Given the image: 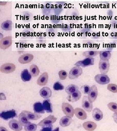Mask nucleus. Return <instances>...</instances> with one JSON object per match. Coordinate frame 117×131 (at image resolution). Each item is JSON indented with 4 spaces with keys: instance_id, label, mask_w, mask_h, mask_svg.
I'll return each instance as SVG.
<instances>
[{
    "instance_id": "0eeeda50",
    "label": "nucleus",
    "mask_w": 117,
    "mask_h": 131,
    "mask_svg": "<svg viewBox=\"0 0 117 131\" xmlns=\"http://www.w3.org/2000/svg\"><path fill=\"white\" fill-rule=\"evenodd\" d=\"M12 44V38L11 36L6 37L0 40V48L2 50H6Z\"/></svg>"
},
{
    "instance_id": "393cba45",
    "label": "nucleus",
    "mask_w": 117,
    "mask_h": 131,
    "mask_svg": "<svg viewBox=\"0 0 117 131\" xmlns=\"http://www.w3.org/2000/svg\"><path fill=\"white\" fill-rule=\"evenodd\" d=\"M100 60L103 61H108L111 57V52L108 51H102L100 52Z\"/></svg>"
},
{
    "instance_id": "e433bc0d",
    "label": "nucleus",
    "mask_w": 117,
    "mask_h": 131,
    "mask_svg": "<svg viewBox=\"0 0 117 131\" xmlns=\"http://www.w3.org/2000/svg\"><path fill=\"white\" fill-rule=\"evenodd\" d=\"M67 72L66 70H61L59 72V76L60 79L64 80L67 77Z\"/></svg>"
},
{
    "instance_id": "a18cd8bd",
    "label": "nucleus",
    "mask_w": 117,
    "mask_h": 131,
    "mask_svg": "<svg viewBox=\"0 0 117 131\" xmlns=\"http://www.w3.org/2000/svg\"><path fill=\"white\" fill-rule=\"evenodd\" d=\"M0 131H8V130L5 127L1 126L0 127Z\"/></svg>"
},
{
    "instance_id": "cd10ccee",
    "label": "nucleus",
    "mask_w": 117,
    "mask_h": 131,
    "mask_svg": "<svg viewBox=\"0 0 117 131\" xmlns=\"http://www.w3.org/2000/svg\"><path fill=\"white\" fill-rule=\"evenodd\" d=\"M79 89L78 86L74 84H70L65 89V91L66 93L68 94V95H70L79 90Z\"/></svg>"
},
{
    "instance_id": "a19ab883",
    "label": "nucleus",
    "mask_w": 117,
    "mask_h": 131,
    "mask_svg": "<svg viewBox=\"0 0 117 131\" xmlns=\"http://www.w3.org/2000/svg\"><path fill=\"white\" fill-rule=\"evenodd\" d=\"M116 46V43H111L107 46V51L111 52L112 50L113 49H114Z\"/></svg>"
},
{
    "instance_id": "6e6552de",
    "label": "nucleus",
    "mask_w": 117,
    "mask_h": 131,
    "mask_svg": "<svg viewBox=\"0 0 117 131\" xmlns=\"http://www.w3.org/2000/svg\"><path fill=\"white\" fill-rule=\"evenodd\" d=\"M110 63L109 60L103 61L100 60L98 63V69L102 74H106L109 70Z\"/></svg>"
},
{
    "instance_id": "5701e85b",
    "label": "nucleus",
    "mask_w": 117,
    "mask_h": 131,
    "mask_svg": "<svg viewBox=\"0 0 117 131\" xmlns=\"http://www.w3.org/2000/svg\"><path fill=\"white\" fill-rule=\"evenodd\" d=\"M33 110L35 113L37 114H43L45 112L42 103L40 102H36L34 104Z\"/></svg>"
},
{
    "instance_id": "f8f14e48",
    "label": "nucleus",
    "mask_w": 117,
    "mask_h": 131,
    "mask_svg": "<svg viewBox=\"0 0 117 131\" xmlns=\"http://www.w3.org/2000/svg\"><path fill=\"white\" fill-rule=\"evenodd\" d=\"M34 56L30 53H25L20 56L18 58L19 63L22 64H25L29 63L33 59Z\"/></svg>"
},
{
    "instance_id": "c756f323",
    "label": "nucleus",
    "mask_w": 117,
    "mask_h": 131,
    "mask_svg": "<svg viewBox=\"0 0 117 131\" xmlns=\"http://www.w3.org/2000/svg\"><path fill=\"white\" fill-rule=\"evenodd\" d=\"M100 51H85L83 53V56L86 57V58L87 57H90V58H93L94 57L96 56L97 55H98L100 53Z\"/></svg>"
},
{
    "instance_id": "b1692460",
    "label": "nucleus",
    "mask_w": 117,
    "mask_h": 131,
    "mask_svg": "<svg viewBox=\"0 0 117 131\" xmlns=\"http://www.w3.org/2000/svg\"><path fill=\"white\" fill-rule=\"evenodd\" d=\"M21 77L23 82H28L31 79L32 76L28 69H24L21 72Z\"/></svg>"
},
{
    "instance_id": "7ed1b4c3",
    "label": "nucleus",
    "mask_w": 117,
    "mask_h": 131,
    "mask_svg": "<svg viewBox=\"0 0 117 131\" xmlns=\"http://www.w3.org/2000/svg\"><path fill=\"white\" fill-rule=\"evenodd\" d=\"M16 70V66L13 63H5L1 66L0 71L2 73L8 74L13 72Z\"/></svg>"
},
{
    "instance_id": "c03bdc74",
    "label": "nucleus",
    "mask_w": 117,
    "mask_h": 131,
    "mask_svg": "<svg viewBox=\"0 0 117 131\" xmlns=\"http://www.w3.org/2000/svg\"><path fill=\"white\" fill-rule=\"evenodd\" d=\"M99 34L98 33H93L92 34V37L93 38H98Z\"/></svg>"
},
{
    "instance_id": "a878e982",
    "label": "nucleus",
    "mask_w": 117,
    "mask_h": 131,
    "mask_svg": "<svg viewBox=\"0 0 117 131\" xmlns=\"http://www.w3.org/2000/svg\"><path fill=\"white\" fill-rule=\"evenodd\" d=\"M42 105L44 108L45 111L47 113H52L53 109H52V106L51 103L49 99H46L44 100L43 103Z\"/></svg>"
},
{
    "instance_id": "ddd939ff",
    "label": "nucleus",
    "mask_w": 117,
    "mask_h": 131,
    "mask_svg": "<svg viewBox=\"0 0 117 131\" xmlns=\"http://www.w3.org/2000/svg\"><path fill=\"white\" fill-rule=\"evenodd\" d=\"M0 117L5 121L16 117V113L14 110L3 111L1 113Z\"/></svg>"
},
{
    "instance_id": "ea45409f",
    "label": "nucleus",
    "mask_w": 117,
    "mask_h": 131,
    "mask_svg": "<svg viewBox=\"0 0 117 131\" xmlns=\"http://www.w3.org/2000/svg\"><path fill=\"white\" fill-rule=\"evenodd\" d=\"M26 14H24L23 15V19L24 21H28L29 20H31V14L28 13V16H27V15H28V12H25Z\"/></svg>"
},
{
    "instance_id": "f03ea898",
    "label": "nucleus",
    "mask_w": 117,
    "mask_h": 131,
    "mask_svg": "<svg viewBox=\"0 0 117 131\" xmlns=\"http://www.w3.org/2000/svg\"><path fill=\"white\" fill-rule=\"evenodd\" d=\"M83 70L82 68L80 67L75 66L70 70L68 77L70 80H74L78 78L82 74Z\"/></svg>"
},
{
    "instance_id": "f257e3e1",
    "label": "nucleus",
    "mask_w": 117,
    "mask_h": 131,
    "mask_svg": "<svg viewBox=\"0 0 117 131\" xmlns=\"http://www.w3.org/2000/svg\"><path fill=\"white\" fill-rule=\"evenodd\" d=\"M57 119V118L55 117L54 116L49 115L40 122L38 124V125L42 127V128L53 127L52 124L56 122Z\"/></svg>"
},
{
    "instance_id": "423d86ee",
    "label": "nucleus",
    "mask_w": 117,
    "mask_h": 131,
    "mask_svg": "<svg viewBox=\"0 0 117 131\" xmlns=\"http://www.w3.org/2000/svg\"><path fill=\"white\" fill-rule=\"evenodd\" d=\"M95 81L100 84H108L110 82V79L108 75L103 74H98L96 75L94 77Z\"/></svg>"
},
{
    "instance_id": "4be33fe9",
    "label": "nucleus",
    "mask_w": 117,
    "mask_h": 131,
    "mask_svg": "<svg viewBox=\"0 0 117 131\" xmlns=\"http://www.w3.org/2000/svg\"><path fill=\"white\" fill-rule=\"evenodd\" d=\"M72 122V117L66 116L61 118L60 121V125L62 127H66L69 126Z\"/></svg>"
},
{
    "instance_id": "412c9836",
    "label": "nucleus",
    "mask_w": 117,
    "mask_h": 131,
    "mask_svg": "<svg viewBox=\"0 0 117 131\" xmlns=\"http://www.w3.org/2000/svg\"><path fill=\"white\" fill-rule=\"evenodd\" d=\"M13 26H14V24L10 20H5L1 24V28L3 30L6 31L11 30L13 29Z\"/></svg>"
},
{
    "instance_id": "7c9ffc66",
    "label": "nucleus",
    "mask_w": 117,
    "mask_h": 131,
    "mask_svg": "<svg viewBox=\"0 0 117 131\" xmlns=\"http://www.w3.org/2000/svg\"><path fill=\"white\" fill-rule=\"evenodd\" d=\"M19 122H20L21 124L23 125V126H24L29 122L25 114H24L22 112L19 115Z\"/></svg>"
},
{
    "instance_id": "f3484780",
    "label": "nucleus",
    "mask_w": 117,
    "mask_h": 131,
    "mask_svg": "<svg viewBox=\"0 0 117 131\" xmlns=\"http://www.w3.org/2000/svg\"><path fill=\"white\" fill-rule=\"evenodd\" d=\"M48 74L47 72H43L38 78L37 81L38 85L43 86L47 84L48 80Z\"/></svg>"
},
{
    "instance_id": "58836bf2",
    "label": "nucleus",
    "mask_w": 117,
    "mask_h": 131,
    "mask_svg": "<svg viewBox=\"0 0 117 131\" xmlns=\"http://www.w3.org/2000/svg\"><path fill=\"white\" fill-rule=\"evenodd\" d=\"M30 33L28 30H24L21 33V37L22 38H28L30 36Z\"/></svg>"
},
{
    "instance_id": "473e14b6",
    "label": "nucleus",
    "mask_w": 117,
    "mask_h": 131,
    "mask_svg": "<svg viewBox=\"0 0 117 131\" xmlns=\"http://www.w3.org/2000/svg\"><path fill=\"white\" fill-rule=\"evenodd\" d=\"M108 108L115 113H117V103L111 102L107 104Z\"/></svg>"
},
{
    "instance_id": "39448f33",
    "label": "nucleus",
    "mask_w": 117,
    "mask_h": 131,
    "mask_svg": "<svg viewBox=\"0 0 117 131\" xmlns=\"http://www.w3.org/2000/svg\"><path fill=\"white\" fill-rule=\"evenodd\" d=\"M95 59L94 58L87 57L82 60L78 61L75 64V66L80 67L81 68H85L93 65Z\"/></svg>"
},
{
    "instance_id": "37998d69",
    "label": "nucleus",
    "mask_w": 117,
    "mask_h": 131,
    "mask_svg": "<svg viewBox=\"0 0 117 131\" xmlns=\"http://www.w3.org/2000/svg\"><path fill=\"white\" fill-rule=\"evenodd\" d=\"M112 117L114 122H115L117 124V113H114Z\"/></svg>"
},
{
    "instance_id": "f704fd0d",
    "label": "nucleus",
    "mask_w": 117,
    "mask_h": 131,
    "mask_svg": "<svg viewBox=\"0 0 117 131\" xmlns=\"http://www.w3.org/2000/svg\"><path fill=\"white\" fill-rule=\"evenodd\" d=\"M107 89L113 93H117V85L113 84H108Z\"/></svg>"
},
{
    "instance_id": "2f4dec72",
    "label": "nucleus",
    "mask_w": 117,
    "mask_h": 131,
    "mask_svg": "<svg viewBox=\"0 0 117 131\" xmlns=\"http://www.w3.org/2000/svg\"><path fill=\"white\" fill-rule=\"evenodd\" d=\"M84 45L86 48L90 50H91V51H95L94 50V49H95V44L93 41L90 40H86L84 42Z\"/></svg>"
},
{
    "instance_id": "9b49d317",
    "label": "nucleus",
    "mask_w": 117,
    "mask_h": 131,
    "mask_svg": "<svg viewBox=\"0 0 117 131\" xmlns=\"http://www.w3.org/2000/svg\"><path fill=\"white\" fill-rule=\"evenodd\" d=\"M10 128L14 131H21L23 130V125L19 121L12 119L9 122Z\"/></svg>"
},
{
    "instance_id": "aec40b11",
    "label": "nucleus",
    "mask_w": 117,
    "mask_h": 131,
    "mask_svg": "<svg viewBox=\"0 0 117 131\" xmlns=\"http://www.w3.org/2000/svg\"><path fill=\"white\" fill-rule=\"evenodd\" d=\"M83 127L87 131H94L97 128V125L92 122H86L83 124Z\"/></svg>"
},
{
    "instance_id": "dca6fc26",
    "label": "nucleus",
    "mask_w": 117,
    "mask_h": 131,
    "mask_svg": "<svg viewBox=\"0 0 117 131\" xmlns=\"http://www.w3.org/2000/svg\"><path fill=\"white\" fill-rule=\"evenodd\" d=\"M40 95L43 98L48 99L51 97V90L48 87H43L40 90Z\"/></svg>"
},
{
    "instance_id": "bb28decb",
    "label": "nucleus",
    "mask_w": 117,
    "mask_h": 131,
    "mask_svg": "<svg viewBox=\"0 0 117 131\" xmlns=\"http://www.w3.org/2000/svg\"><path fill=\"white\" fill-rule=\"evenodd\" d=\"M29 72L32 77H37L39 74L40 70L37 66L36 65H32L30 67Z\"/></svg>"
},
{
    "instance_id": "72a5a7b5",
    "label": "nucleus",
    "mask_w": 117,
    "mask_h": 131,
    "mask_svg": "<svg viewBox=\"0 0 117 131\" xmlns=\"http://www.w3.org/2000/svg\"><path fill=\"white\" fill-rule=\"evenodd\" d=\"M53 89L56 91L62 90L64 89V86L60 82H57L56 83H55L53 85Z\"/></svg>"
},
{
    "instance_id": "9d476101",
    "label": "nucleus",
    "mask_w": 117,
    "mask_h": 131,
    "mask_svg": "<svg viewBox=\"0 0 117 131\" xmlns=\"http://www.w3.org/2000/svg\"><path fill=\"white\" fill-rule=\"evenodd\" d=\"M98 91L97 86L95 85H93L91 86L90 90L88 94V97L89 100L93 103L94 102L98 97Z\"/></svg>"
},
{
    "instance_id": "c9c22d12",
    "label": "nucleus",
    "mask_w": 117,
    "mask_h": 131,
    "mask_svg": "<svg viewBox=\"0 0 117 131\" xmlns=\"http://www.w3.org/2000/svg\"><path fill=\"white\" fill-rule=\"evenodd\" d=\"M91 87H90L88 85H84L80 88L81 91L84 94H88L89 91L90 90Z\"/></svg>"
},
{
    "instance_id": "a211bd4d",
    "label": "nucleus",
    "mask_w": 117,
    "mask_h": 131,
    "mask_svg": "<svg viewBox=\"0 0 117 131\" xmlns=\"http://www.w3.org/2000/svg\"><path fill=\"white\" fill-rule=\"evenodd\" d=\"M81 96H82V93L80 90H78L73 93L68 95L67 99L69 102L74 103V102H77L78 100H79L80 98H81Z\"/></svg>"
},
{
    "instance_id": "4468645a",
    "label": "nucleus",
    "mask_w": 117,
    "mask_h": 131,
    "mask_svg": "<svg viewBox=\"0 0 117 131\" xmlns=\"http://www.w3.org/2000/svg\"><path fill=\"white\" fill-rule=\"evenodd\" d=\"M74 114L76 117L80 120L84 121L87 118V114L84 110L80 108H76L74 109Z\"/></svg>"
},
{
    "instance_id": "6ab92c4d",
    "label": "nucleus",
    "mask_w": 117,
    "mask_h": 131,
    "mask_svg": "<svg viewBox=\"0 0 117 131\" xmlns=\"http://www.w3.org/2000/svg\"><path fill=\"white\" fill-rule=\"evenodd\" d=\"M92 116L95 121H100L103 118V113L98 108H95L93 110Z\"/></svg>"
},
{
    "instance_id": "20e7f679",
    "label": "nucleus",
    "mask_w": 117,
    "mask_h": 131,
    "mask_svg": "<svg viewBox=\"0 0 117 131\" xmlns=\"http://www.w3.org/2000/svg\"><path fill=\"white\" fill-rule=\"evenodd\" d=\"M61 108L63 112L67 116L72 117L74 114V109L72 105L66 103H63L61 105Z\"/></svg>"
},
{
    "instance_id": "2eb2a0df",
    "label": "nucleus",
    "mask_w": 117,
    "mask_h": 131,
    "mask_svg": "<svg viewBox=\"0 0 117 131\" xmlns=\"http://www.w3.org/2000/svg\"><path fill=\"white\" fill-rule=\"evenodd\" d=\"M22 112L25 114L29 121H37L42 117V116L39 114L31 112L26 110H23Z\"/></svg>"
},
{
    "instance_id": "79ce46f5",
    "label": "nucleus",
    "mask_w": 117,
    "mask_h": 131,
    "mask_svg": "<svg viewBox=\"0 0 117 131\" xmlns=\"http://www.w3.org/2000/svg\"><path fill=\"white\" fill-rule=\"evenodd\" d=\"M53 127H45L43 128L40 131H52Z\"/></svg>"
},
{
    "instance_id": "c85d7f7f",
    "label": "nucleus",
    "mask_w": 117,
    "mask_h": 131,
    "mask_svg": "<svg viewBox=\"0 0 117 131\" xmlns=\"http://www.w3.org/2000/svg\"><path fill=\"white\" fill-rule=\"evenodd\" d=\"M24 129L25 131H36L37 129V125L29 122L24 126Z\"/></svg>"
},
{
    "instance_id": "49530a36",
    "label": "nucleus",
    "mask_w": 117,
    "mask_h": 131,
    "mask_svg": "<svg viewBox=\"0 0 117 131\" xmlns=\"http://www.w3.org/2000/svg\"><path fill=\"white\" fill-rule=\"evenodd\" d=\"M52 131H59V127H57L54 130Z\"/></svg>"
},
{
    "instance_id": "1a4fd4ad",
    "label": "nucleus",
    "mask_w": 117,
    "mask_h": 131,
    "mask_svg": "<svg viewBox=\"0 0 117 131\" xmlns=\"http://www.w3.org/2000/svg\"><path fill=\"white\" fill-rule=\"evenodd\" d=\"M82 106L85 111L90 112L93 109V104L90 101L88 96H84L82 100Z\"/></svg>"
},
{
    "instance_id": "4c0bfd02",
    "label": "nucleus",
    "mask_w": 117,
    "mask_h": 131,
    "mask_svg": "<svg viewBox=\"0 0 117 131\" xmlns=\"http://www.w3.org/2000/svg\"><path fill=\"white\" fill-rule=\"evenodd\" d=\"M27 47V43L25 41H21L19 42L17 45V48L18 49L23 50L25 49Z\"/></svg>"
}]
</instances>
